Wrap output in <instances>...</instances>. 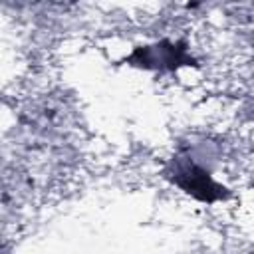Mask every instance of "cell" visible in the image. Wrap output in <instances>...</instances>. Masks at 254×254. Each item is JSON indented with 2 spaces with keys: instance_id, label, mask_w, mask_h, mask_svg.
<instances>
[{
  "instance_id": "6da1fadb",
  "label": "cell",
  "mask_w": 254,
  "mask_h": 254,
  "mask_svg": "<svg viewBox=\"0 0 254 254\" xmlns=\"http://www.w3.org/2000/svg\"><path fill=\"white\" fill-rule=\"evenodd\" d=\"M163 177L167 181H171L175 187H179L183 192H187L189 196L206 202V204H214L218 200H226L230 198V189H226L224 185L216 183L210 175V171L206 167H202L190 153L183 151L177 153L163 169Z\"/></svg>"
},
{
  "instance_id": "7a4b0ae2",
  "label": "cell",
  "mask_w": 254,
  "mask_h": 254,
  "mask_svg": "<svg viewBox=\"0 0 254 254\" xmlns=\"http://www.w3.org/2000/svg\"><path fill=\"white\" fill-rule=\"evenodd\" d=\"M119 64H127L145 71H177L181 67H198L196 58L190 56L185 40H159L153 44L137 46Z\"/></svg>"
}]
</instances>
